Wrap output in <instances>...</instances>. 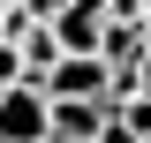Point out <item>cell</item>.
<instances>
[{"mask_svg": "<svg viewBox=\"0 0 151 143\" xmlns=\"http://www.w3.org/2000/svg\"><path fill=\"white\" fill-rule=\"evenodd\" d=\"M38 90H45V106H106L113 98V75H106L98 53H60Z\"/></svg>", "mask_w": 151, "mask_h": 143, "instance_id": "1", "label": "cell"}, {"mask_svg": "<svg viewBox=\"0 0 151 143\" xmlns=\"http://www.w3.org/2000/svg\"><path fill=\"white\" fill-rule=\"evenodd\" d=\"M0 143H53V106H45L38 83L0 90Z\"/></svg>", "mask_w": 151, "mask_h": 143, "instance_id": "2", "label": "cell"}, {"mask_svg": "<svg viewBox=\"0 0 151 143\" xmlns=\"http://www.w3.org/2000/svg\"><path fill=\"white\" fill-rule=\"evenodd\" d=\"M106 113H113V98L106 106H53V143H98Z\"/></svg>", "mask_w": 151, "mask_h": 143, "instance_id": "3", "label": "cell"}, {"mask_svg": "<svg viewBox=\"0 0 151 143\" xmlns=\"http://www.w3.org/2000/svg\"><path fill=\"white\" fill-rule=\"evenodd\" d=\"M8 83H23V53L8 45V38H0V90H8Z\"/></svg>", "mask_w": 151, "mask_h": 143, "instance_id": "4", "label": "cell"}, {"mask_svg": "<svg viewBox=\"0 0 151 143\" xmlns=\"http://www.w3.org/2000/svg\"><path fill=\"white\" fill-rule=\"evenodd\" d=\"M136 90L151 98V45H144V68H136Z\"/></svg>", "mask_w": 151, "mask_h": 143, "instance_id": "5", "label": "cell"}, {"mask_svg": "<svg viewBox=\"0 0 151 143\" xmlns=\"http://www.w3.org/2000/svg\"><path fill=\"white\" fill-rule=\"evenodd\" d=\"M136 30H144V45H151V0H144V15H136Z\"/></svg>", "mask_w": 151, "mask_h": 143, "instance_id": "6", "label": "cell"}]
</instances>
